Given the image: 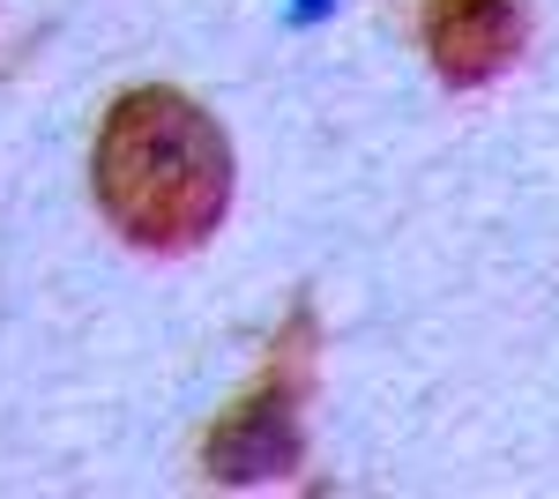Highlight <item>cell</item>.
<instances>
[{"label": "cell", "instance_id": "2", "mask_svg": "<svg viewBox=\"0 0 559 499\" xmlns=\"http://www.w3.org/2000/svg\"><path fill=\"white\" fill-rule=\"evenodd\" d=\"M522 0H426V52L448 83H485L522 52Z\"/></svg>", "mask_w": 559, "mask_h": 499}, {"label": "cell", "instance_id": "3", "mask_svg": "<svg viewBox=\"0 0 559 499\" xmlns=\"http://www.w3.org/2000/svg\"><path fill=\"white\" fill-rule=\"evenodd\" d=\"M292 455H299V432H292V388L284 380H269L254 403H239L210 440L216 477H276Z\"/></svg>", "mask_w": 559, "mask_h": 499}, {"label": "cell", "instance_id": "1", "mask_svg": "<svg viewBox=\"0 0 559 499\" xmlns=\"http://www.w3.org/2000/svg\"><path fill=\"white\" fill-rule=\"evenodd\" d=\"M97 202L134 247H202L231 209V142L179 90H128L97 127Z\"/></svg>", "mask_w": 559, "mask_h": 499}]
</instances>
